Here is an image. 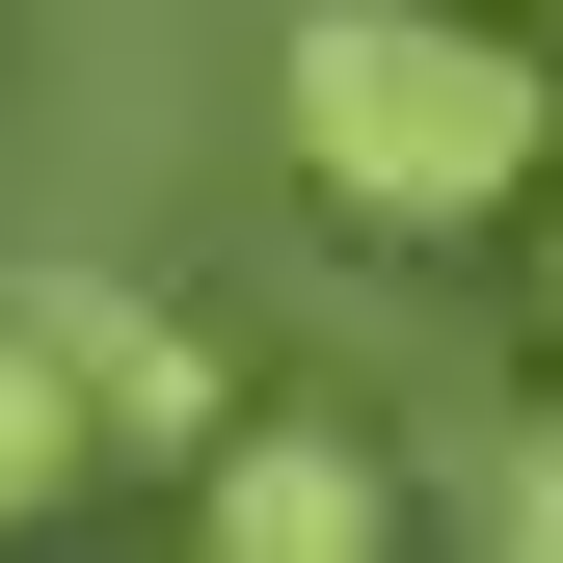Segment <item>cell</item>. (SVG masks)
I'll return each instance as SVG.
<instances>
[{
	"instance_id": "obj_1",
	"label": "cell",
	"mask_w": 563,
	"mask_h": 563,
	"mask_svg": "<svg viewBox=\"0 0 563 563\" xmlns=\"http://www.w3.org/2000/svg\"><path fill=\"white\" fill-rule=\"evenodd\" d=\"M268 134H296V188L349 242H510L563 188V27H510V0H296Z\"/></svg>"
},
{
	"instance_id": "obj_2",
	"label": "cell",
	"mask_w": 563,
	"mask_h": 563,
	"mask_svg": "<svg viewBox=\"0 0 563 563\" xmlns=\"http://www.w3.org/2000/svg\"><path fill=\"white\" fill-rule=\"evenodd\" d=\"M188 563H402V456L349 402H242L188 456Z\"/></svg>"
},
{
	"instance_id": "obj_3",
	"label": "cell",
	"mask_w": 563,
	"mask_h": 563,
	"mask_svg": "<svg viewBox=\"0 0 563 563\" xmlns=\"http://www.w3.org/2000/svg\"><path fill=\"white\" fill-rule=\"evenodd\" d=\"M108 483V402H81V349H54V296H0V537H54Z\"/></svg>"
},
{
	"instance_id": "obj_4",
	"label": "cell",
	"mask_w": 563,
	"mask_h": 563,
	"mask_svg": "<svg viewBox=\"0 0 563 563\" xmlns=\"http://www.w3.org/2000/svg\"><path fill=\"white\" fill-rule=\"evenodd\" d=\"M483 563H563V430H510V510H483Z\"/></svg>"
},
{
	"instance_id": "obj_5",
	"label": "cell",
	"mask_w": 563,
	"mask_h": 563,
	"mask_svg": "<svg viewBox=\"0 0 563 563\" xmlns=\"http://www.w3.org/2000/svg\"><path fill=\"white\" fill-rule=\"evenodd\" d=\"M537 349H563V188H537Z\"/></svg>"
},
{
	"instance_id": "obj_6",
	"label": "cell",
	"mask_w": 563,
	"mask_h": 563,
	"mask_svg": "<svg viewBox=\"0 0 563 563\" xmlns=\"http://www.w3.org/2000/svg\"><path fill=\"white\" fill-rule=\"evenodd\" d=\"M510 27H563V0H510Z\"/></svg>"
}]
</instances>
